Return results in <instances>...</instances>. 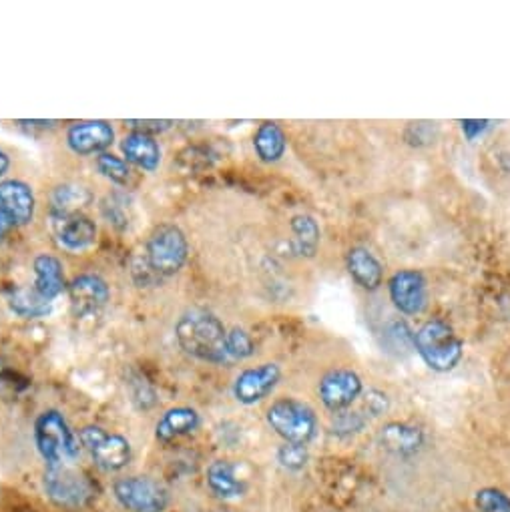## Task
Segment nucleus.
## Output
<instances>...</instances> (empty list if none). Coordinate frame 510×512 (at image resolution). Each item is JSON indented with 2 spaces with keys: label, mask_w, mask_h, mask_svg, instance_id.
Wrapping results in <instances>:
<instances>
[{
  "label": "nucleus",
  "mask_w": 510,
  "mask_h": 512,
  "mask_svg": "<svg viewBox=\"0 0 510 512\" xmlns=\"http://www.w3.org/2000/svg\"><path fill=\"white\" fill-rule=\"evenodd\" d=\"M175 338L179 346L193 358L219 366L229 364L227 330L221 320L209 312L195 310L179 318L175 326Z\"/></svg>",
  "instance_id": "1"
},
{
  "label": "nucleus",
  "mask_w": 510,
  "mask_h": 512,
  "mask_svg": "<svg viewBox=\"0 0 510 512\" xmlns=\"http://www.w3.org/2000/svg\"><path fill=\"white\" fill-rule=\"evenodd\" d=\"M35 444L47 468L69 464L79 454V436L57 410L43 412L35 422Z\"/></svg>",
  "instance_id": "2"
},
{
  "label": "nucleus",
  "mask_w": 510,
  "mask_h": 512,
  "mask_svg": "<svg viewBox=\"0 0 510 512\" xmlns=\"http://www.w3.org/2000/svg\"><path fill=\"white\" fill-rule=\"evenodd\" d=\"M412 340L424 364L434 372H450L462 360L464 346L454 330L442 320L426 322Z\"/></svg>",
  "instance_id": "3"
},
{
  "label": "nucleus",
  "mask_w": 510,
  "mask_h": 512,
  "mask_svg": "<svg viewBox=\"0 0 510 512\" xmlns=\"http://www.w3.org/2000/svg\"><path fill=\"white\" fill-rule=\"evenodd\" d=\"M272 430L290 444L308 446L318 434V416L312 406L296 398H278L266 412Z\"/></svg>",
  "instance_id": "4"
},
{
  "label": "nucleus",
  "mask_w": 510,
  "mask_h": 512,
  "mask_svg": "<svg viewBox=\"0 0 510 512\" xmlns=\"http://www.w3.org/2000/svg\"><path fill=\"white\" fill-rule=\"evenodd\" d=\"M189 258L185 233L173 223H161L147 239V264L159 276H175Z\"/></svg>",
  "instance_id": "5"
},
{
  "label": "nucleus",
  "mask_w": 510,
  "mask_h": 512,
  "mask_svg": "<svg viewBox=\"0 0 510 512\" xmlns=\"http://www.w3.org/2000/svg\"><path fill=\"white\" fill-rule=\"evenodd\" d=\"M115 500L129 512H165L167 488L151 476H121L113 482Z\"/></svg>",
  "instance_id": "6"
},
{
  "label": "nucleus",
  "mask_w": 510,
  "mask_h": 512,
  "mask_svg": "<svg viewBox=\"0 0 510 512\" xmlns=\"http://www.w3.org/2000/svg\"><path fill=\"white\" fill-rule=\"evenodd\" d=\"M79 442L105 472H119L131 462V444L121 434H109L99 426H85L79 432Z\"/></svg>",
  "instance_id": "7"
},
{
  "label": "nucleus",
  "mask_w": 510,
  "mask_h": 512,
  "mask_svg": "<svg viewBox=\"0 0 510 512\" xmlns=\"http://www.w3.org/2000/svg\"><path fill=\"white\" fill-rule=\"evenodd\" d=\"M45 490L49 498L69 510L83 508L91 498V484L89 480L69 464H61L55 468L45 470Z\"/></svg>",
  "instance_id": "8"
},
{
  "label": "nucleus",
  "mask_w": 510,
  "mask_h": 512,
  "mask_svg": "<svg viewBox=\"0 0 510 512\" xmlns=\"http://www.w3.org/2000/svg\"><path fill=\"white\" fill-rule=\"evenodd\" d=\"M282 380V370L274 362L245 368L233 382V396L239 404L253 406L268 398Z\"/></svg>",
  "instance_id": "9"
},
{
  "label": "nucleus",
  "mask_w": 510,
  "mask_h": 512,
  "mask_svg": "<svg viewBox=\"0 0 510 512\" xmlns=\"http://www.w3.org/2000/svg\"><path fill=\"white\" fill-rule=\"evenodd\" d=\"M362 390V378L346 368L328 372L318 386L322 404L334 414L348 410L362 396Z\"/></svg>",
  "instance_id": "10"
},
{
  "label": "nucleus",
  "mask_w": 510,
  "mask_h": 512,
  "mask_svg": "<svg viewBox=\"0 0 510 512\" xmlns=\"http://www.w3.org/2000/svg\"><path fill=\"white\" fill-rule=\"evenodd\" d=\"M115 141V129L107 121H81L67 129V145L79 157L103 155Z\"/></svg>",
  "instance_id": "11"
},
{
  "label": "nucleus",
  "mask_w": 510,
  "mask_h": 512,
  "mask_svg": "<svg viewBox=\"0 0 510 512\" xmlns=\"http://www.w3.org/2000/svg\"><path fill=\"white\" fill-rule=\"evenodd\" d=\"M388 288H390V298H392L394 306L402 314L414 316L424 310L428 292H426V280L420 272L402 270L392 276Z\"/></svg>",
  "instance_id": "12"
},
{
  "label": "nucleus",
  "mask_w": 510,
  "mask_h": 512,
  "mask_svg": "<svg viewBox=\"0 0 510 512\" xmlns=\"http://www.w3.org/2000/svg\"><path fill=\"white\" fill-rule=\"evenodd\" d=\"M69 296H71V306L75 316L85 318V316L97 314L101 308L107 306L111 298V290L103 278L93 274H83L71 282Z\"/></svg>",
  "instance_id": "13"
},
{
  "label": "nucleus",
  "mask_w": 510,
  "mask_h": 512,
  "mask_svg": "<svg viewBox=\"0 0 510 512\" xmlns=\"http://www.w3.org/2000/svg\"><path fill=\"white\" fill-rule=\"evenodd\" d=\"M0 201L7 207L17 227H25L35 221L37 199L29 183L19 179L0 181Z\"/></svg>",
  "instance_id": "14"
},
{
  "label": "nucleus",
  "mask_w": 510,
  "mask_h": 512,
  "mask_svg": "<svg viewBox=\"0 0 510 512\" xmlns=\"http://www.w3.org/2000/svg\"><path fill=\"white\" fill-rule=\"evenodd\" d=\"M57 237L69 251H85L97 241V225L81 213L61 215L57 221Z\"/></svg>",
  "instance_id": "15"
},
{
  "label": "nucleus",
  "mask_w": 510,
  "mask_h": 512,
  "mask_svg": "<svg viewBox=\"0 0 510 512\" xmlns=\"http://www.w3.org/2000/svg\"><path fill=\"white\" fill-rule=\"evenodd\" d=\"M33 270H35V292L53 302L55 298H59L65 290H67V282H65V272H63V264L59 258H55L53 253H41L33 262Z\"/></svg>",
  "instance_id": "16"
},
{
  "label": "nucleus",
  "mask_w": 510,
  "mask_h": 512,
  "mask_svg": "<svg viewBox=\"0 0 510 512\" xmlns=\"http://www.w3.org/2000/svg\"><path fill=\"white\" fill-rule=\"evenodd\" d=\"M121 153L127 163L139 167L141 171L153 173L161 165V147L155 137L131 131L121 139Z\"/></svg>",
  "instance_id": "17"
},
{
  "label": "nucleus",
  "mask_w": 510,
  "mask_h": 512,
  "mask_svg": "<svg viewBox=\"0 0 510 512\" xmlns=\"http://www.w3.org/2000/svg\"><path fill=\"white\" fill-rule=\"evenodd\" d=\"M380 446L394 456H412L424 446V434L418 426L406 422H390L378 434Z\"/></svg>",
  "instance_id": "18"
},
{
  "label": "nucleus",
  "mask_w": 510,
  "mask_h": 512,
  "mask_svg": "<svg viewBox=\"0 0 510 512\" xmlns=\"http://www.w3.org/2000/svg\"><path fill=\"white\" fill-rule=\"evenodd\" d=\"M199 422V414L193 408H171L159 418L155 426V438L163 444H169L181 436L195 432L199 428Z\"/></svg>",
  "instance_id": "19"
},
{
  "label": "nucleus",
  "mask_w": 510,
  "mask_h": 512,
  "mask_svg": "<svg viewBox=\"0 0 510 512\" xmlns=\"http://www.w3.org/2000/svg\"><path fill=\"white\" fill-rule=\"evenodd\" d=\"M348 272L354 282L368 292H374L382 286V264L364 247L350 249Z\"/></svg>",
  "instance_id": "20"
},
{
  "label": "nucleus",
  "mask_w": 510,
  "mask_h": 512,
  "mask_svg": "<svg viewBox=\"0 0 510 512\" xmlns=\"http://www.w3.org/2000/svg\"><path fill=\"white\" fill-rule=\"evenodd\" d=\"M253 147L264 163H276L284 157L288 139L278 123H262L253 135Z\"/></svg>",
  "instance_id": "21"
},
{
  "label": "nucleus",
  "mask_w": 510,
  "mask_h": 512,
  "mask_svg": "<svg viewBox=\"0 0 510 512\" xmlns=\"http://www.w3.org/2000/svg\"><path fill=\"white\" fill-rule=\"evenodd\" d=\"M207 486L217 498H223V500L237 498L243 490V484L237 478L233 464L223 458L213 460L207 466Z\"/></svg>",
  "instance_id": "22"
},
{
  "label": "nucleus",
  "mask_w": 510,
  "mask_h": 512,
  "mask_svg": "<svg viewBox=\"0 0 510 512\" xmlns=\"http://www.w3.org/2000/svg\"><path fill=\"white\" fill-rule=\"evenodd\" d=\"M292 247L302 258H312L320 245V227L310 215H296L292 219Z\"/></svg>",
  "instance_id": "23"
},
{
  "label": "nucleus",
  "mask_w": 510,
  "mask_h": 512,
  "mask_svg": "<svg viewBox=\"0 0 510 512\" xmlns=\"http://www.w3.org/2000/svg\"><path fill=\"white\" fill-rule=\"evenodd\" d=\"M11 310L25 318V320H35V318H43L51 312V304L49 300L41 298L35 288H19L13 292L11 296Z\"/></svg>",
  "instance_id": "24"
},
{
  "label": "nucleus",
  "mask_w": 510,
  "mask_h": 512,
  "mask_svg": "<svg viewBox=\"0 0 510 512\" xmlns=\"http://www.w3.org/2000/svg\"><path fill=\"white\" fill-rule=\"evenodd\" d=\"M95 167L105 179H109L115 185H129L133 179V171H131L129 163L113 153L99 155L95 161Z\"/></svg>",
  "instance_id": "25"
},
{
  "label": "nucleus",
  "mask_w": 510,
  "mask_h": 512,
  "mask_svg": "<svg viewBox=\"0 0 510 512\" xmlns=\"http://www.w3.org/2000/svg\"><path fill=\"white\" fill-rule=\"evenodd\" d=\"M366 424H368V418L360 410H342V412H336L332 420V432L336 436L348 438L362 432Z\"/></svg>",
  "instance_id": "26"
},
{
  "label": "nucleus",
  "mask_w": 510,
  "mask_h": 512,
  "mask_svg": "<svg viewBox=\"0 0 510 512\" xmlns=\"http://www.w3.org/2000/svg\"><path fill=\"white\" fill-rule=\"evenodd\" d=\"M478 512H510V496L500 488H480L474 496Z\"/></svg>",
  "instance_id": "27"
},
{
  "label": "nucleus",
  "mask_w": 510,
  "mask_h": 512,
  "mask_svg": "<svg viewBox=\"0 0 510 512\" xmlns=\"http://www.w3.org/2000/svg\"><path fill=\"white\" fill-rule=\"evenodd\" d=\"M255 352V344L251 340V336L239 328H233L231 332H227V358L229 364L233 362H241L247 360L249 356H253Z\"/></svg>",
  "instance_id": "28"
},
{
  "label": "nucleus",
  "mask_w": 510,
  "mask_h": 512,
  "mask_svg": "<svg viewBox=\"0 0 510 512\" xmlns=\"http://www.w3.org/2000/svg\"><path fill=\"white\" fill-rule=\"evenodd\" d=\"M278 460L284 468L298 472L308 464V448L302 444H290L286 442L280 450H278Z\"/></svg>",
  "instance_id": "29"
},
{
  "label": "nucleus",
  "mask_w": 510,
  "mask_h": 512,
  "mask_svg": "<svg viewBox=\"0 0 510 512\" xmlns=\"http://www.w3.org/2000/svg\"><path fill=\"white\" fill-rule=\"evenodd\" d=\"M364 406H366L370 416H380L388 410V398H386V394H382L378 390H370L364 396Z\"/></svg>",
  "instance_id": "30"
},
{
  "label": "nucleus",
  "mask_w": 510,
  "mask_h": 512,
  "mask_svg": "<svg viewBox=\"0 0 510 512\" xmlns=\"http://www.w3.org/2000/svg\"><path fill=\"white\" fill-rule=\"evenodd\" d=\"M125 125H129L131 131L145 133V135H151V137H153V133H161V131L169 129V127H171V121H129V123H125Z\"/></svg>",
  "instance_id": "31"
},
{
  "label": "nucleus",
  "mask_w": 510,
  "mask_h": 512,
  "mask_svg": "<svg viewBox=\"0 0 510 512\" xmlns=\"http://www.w3.org/2000/svg\"><path fill=\"white\" fill-rule=\"evenodd\" d=\"M462 125V133L468 137V139H474L476 135H480L488 125L490 121H480V119H464L460 121Z\"/></svg>",
  "instance_id": "32"
},
{
  "label": "nucleus",
  "mask_w": 510,
  "mask_h": 512,
  "mask_svg": "<svg viewBox=\"0 0 510 512\" xmlns=\"http://www.w3.org/2000/svg\"><path fill=\"white\" fill-rule=\"evenodd\" d=\"M13 229H17V225L11 219V215H9L7 207L3 205V201H0V241H3Z\"/></svg>",
  "instance_id": "33"
},
{
  "label": "nucleus",
  "mask_w": 510,
  "mask_h": 512,
  "mask_svg": "<svg viewBox=\"0 0 510 512\" xmlns=\"http://www.w3.org/2000/svg\"><path fill=\"white\" fill-rule=\"evenodd\" d=\"M9 169H11V155L5 149H0V179L7 175Z\"/></svg>",
  "instance_id": "34"
}]
</instances>
